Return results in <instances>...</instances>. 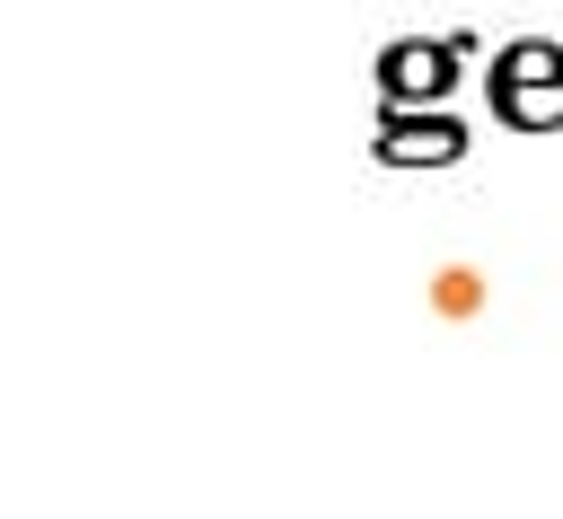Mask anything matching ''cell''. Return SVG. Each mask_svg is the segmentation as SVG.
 Here are the masks:
<instances>
[{
    "instance_id": "1",
    "label": "cell",
    "mask_w": 563,
    "mask_h": 519,
    "mask_svg": "<svg viewBox=\"0 0 563 519\" xmlns=\"http://www.w3.org/2000/svg\"><path fill=\"white\" fill-rule=\"evenodd\" d=\"M457 150H466V123H449V114H387V132H378L387 167H449Z\"/></svg>"
},
{
    "instance_id": "3",
    "label": "cell",
    "mask_w": 563,
    "mask_h": 519,
    "mask_svg": "<svg viewBox=\"0 0 563 519\" xmlns=\"http://www.w3.org/2000/svg\"><path fill=\"white\" fill-rule=\"evenodd\" d=\"M537 88H563V44H510L493 62V97H537Z\"/></svg>"
},
{
    "instance_id": "4",
    "label": "cell",
    "mask_w": 563,
    "mask_h": 519,
    "mask_svg": "<svg viewBox=\"0 0 563 519\" xmlns=\"http://www.w3.org/2000/svg\"><path fill=\"white\" fill-rule=\"evenodd\" d=\"M431 308H440V317H475V308H484V281H475V273H457V264H449V273H440V281H431Z\"/></svg>"
},
{
    "instance_id": "5",
    "label": "cell",
    "mask_w": 563,
    "mask_h": 519,
    "mask_svg": "<svg viewBox=\"0 0 563 519\" xmlns=\"http://www.w3.org/2000/svg\"><path fill=\"white\" fill-rule=\"evenodd\" d=\"M510 123H528V132H545V123H563V88H537V97H493Z\"/></svg>"
},
{
    "instance_id": "2",
    "label": "cell",
    "mask_w": 563,
    "mask_h": 519,
    "mask_svg": "<svg viewBox=\"0 0 563 519\" xmlns=\"http://www.w3.org/2000/svg\"><path fill=\"white\" fill-rule=\"evenodd\" d=\"M449 44H422V35H405V44H387V62H378V79H387V97L396 106H422V97H440L449 88Z\"/></svg>"
}]
</instances>
